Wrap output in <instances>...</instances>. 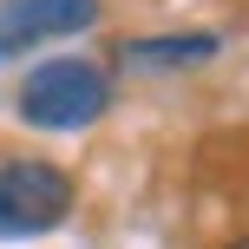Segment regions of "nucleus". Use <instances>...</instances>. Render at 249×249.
Wrapping results in <instances>:
<instances>
[{
    "mask_svg": "<svg viewBox=\"0 0 249 249\" xmlns=\"http://www.w3.org/2000/svg\"><path fill=\"white\" fill-rule=\"evenodd\" d=\"M112 105V79L92 59H46L20 79V118L39 131H86Z\"/></svg>",
    "mask_w": 249,
    "mask_h": 249,
    "instance_id": "nucleus-1",
    "label": "nucleus"
},
{
    "mask_svg": "<svg viewBox=\"0 0 249 249\" xmlns=\"http://www.w3.org/2000/svg\"><path fill=\"white\" fill-rule=\"evenodd\" d=\"M72 216V177L46 158H0V243L46 236Z\"/></svg>",
    "mask_w": 249,
    "mask_h": 249,
    "instance_id": "nucleus-2",
    "label": "nucleus"
},
{
    "mask_svg": "<svg viewBox=\"0 0 249 249\" xmlns=\"http://www.w3.org/2000/svg\"><path fill=\"white\" fill-rule=\"evenodd\" d=\"M92 20H99V0H7L0 7V59L39 46V39L86 33Z\"/></svg>",
    "mask_w": 249,
    "mask_h": 249,
    "instance_id": "nucleus-3",
    "label": "nucleus"
},
{
    "mask_svg": "<svg viewBox=\"0 0 249 249\" xmlns=\"http://www.w3.org/2000/svg\"><path fill=\"white\" fill-rule=\"evenodd\" d=\"M216 46H223L216 33H164V39H124L118 59L124 66H203L216 59Z\"/></svg>",
    "mask_w": 249,
    "mask_h": 249,
    "instance_id": "nucleus-4",
    "label": "nucleus"
},
{
    "mask_svg": "<svg viewBox=\"0 0 249 249\" xmlns=\"http://www.w3.org/2000/svg\"><path fill=\"white\" fill-rule=\"evenodd\" d=\"M236 249H249V243H236Z\"/></svg>",
    "mask_w": 249,
    "mask_h": 249,
    "instance_id": "nucleus-5",
    "label": "nucleus"
}]
</instances>
